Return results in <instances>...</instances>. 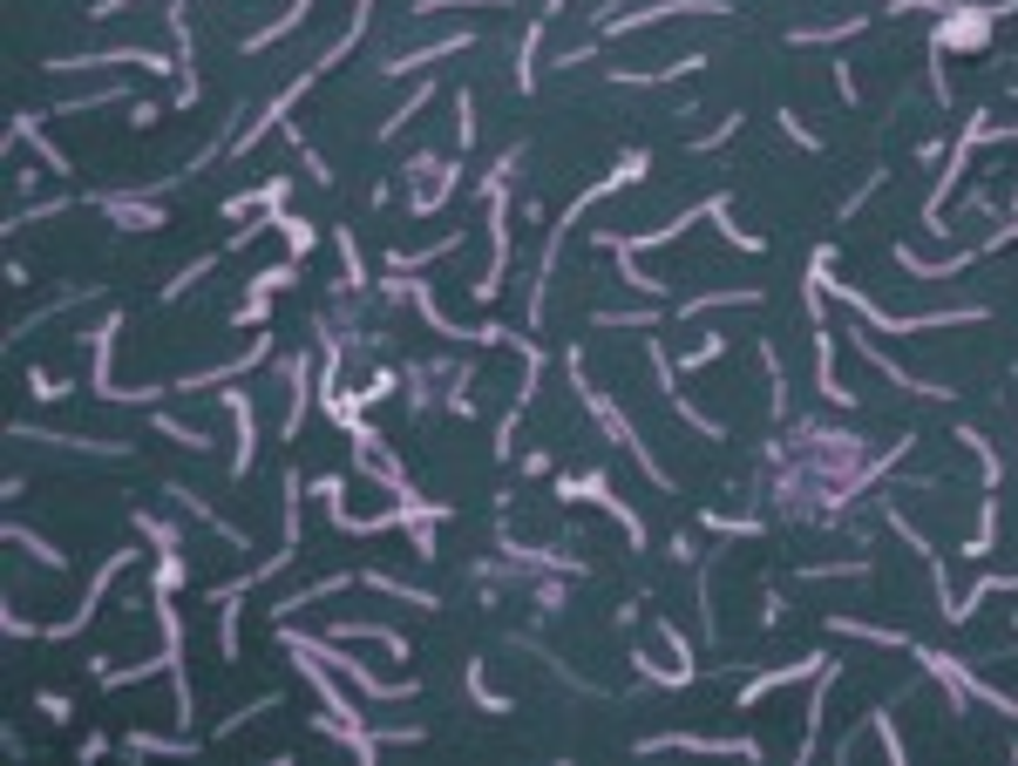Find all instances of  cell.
<instances>
[{"label":"cell","instance_id":"obj_18","mask_svg":"<svg viewBox=\"0 0 1018 766\" xmlns=\"http://www.w3.org/2000/svg\"><path fill=\"white\" fill-rule=\"evenodd\" d=\"M442 170H449V164H435V156H428V149H421V156H408V164H401V177H408L414 190H421V177H442Z\"/></svg>","mask_w":1018,"mask_h":766},{"label":"cell","instance_id":"obj_20","mask_svg":"<svg viewBox=\"0 0 1018 766\" xmlns=\"http://www.w3.org/2000/svg\"><path fill=\"white\" fill-rule=\"evenodd\" d=\"M130 8V0H96V8H89V21H109V14H123Z\"/></svg>","mask_w":1018,"mask_h":766},{"label":"cell","instance_id":"obj_13","mask_svg":"<svg viewBox=\"0 0 1018 766\" xmlns=\"http://www.w3.org/2000/svg\"><path fill=\"white\" fill-rule=\"evenodd\" d=\"M156 434H170L177 448H190V455H211V434H204V428H184V421H170V414H156Z\"/></svg>","mask_w":1018,"mask_h":766},{"label":"cell","instance_id":"obj_19","mask_svg":"<svg viewBox=\"0 0 1018 766\" xmlns=\"http://www.w3.org/2000/svg\"><path fill=\"white\" fill-rule=\"evenodd\" d=\"M42 719H48V725H68V719H75V706H68L62 692H42Z\"/></svg>","mask_w":1018,"mask_h":766},{"label":"cell","instance_id":"obj_7","mask_svg":"<svg viewBox=\"0 0 1018 766\" xmlns=\"http://www.w3.org/2000/svg\"><path fill=\"white\" fill-rule=\"evenodd\" d=\"M231 421H239V455H231V475H252V441H258V414L245 393H231Z\"/></svg>","mask_w":1018,"mask_h":766},{"label":"cell","instance_id":"obj_3","mask_svg":"<svg viewBox=\"0 0 1018 766\" xmlns=\"http://www.w3.org/2000/svg\"><path fill=\"white\" fill-rule=\"evenodd\" d=\"M164 496H170V502H177L184 515H198L204 530H218V536H224L231 549H252V543H245V530H231V522H224V515H218V509H211V502H204L198 489H184V481H164Z\"/></svg>","mask_w":1018,"mask_h":766},{"label":"cell","instance_id":"obj_16","mask_svg":"<svg viewBox=\"0 0 1018 766\" xmlns=\"http://www.w3.org/2000/svg\"><path fill=\"white\" fill-rule=\"evenodd\" d=\"M428 96H435V89H428V82H421V89H414V96H408V102H401V109H395V115H387V123H380V136H395V130H408V123H414V115L428 109Z\"/></svg>","mask_w":1018,"mask_h":766},{"label":"cell","instance_id":"obj_17","mask_svg":"<svg viewBox=\"0 0 1018 766\" xmlns=\"http://www.w3.org/2000/svg\"><path fill=\"white\" fill-rule=\"evenodd\" d=\"M96 102H123V89H115V82H109V89H96V96H75V102H62L55 115H89Z\"/></svg>","mask_w":1018,"mask_h":766},{"label":"cell","instance_id":"obj_8","mask_svg":"<svg viewBox=\"0 0 1018 766\" xmlns=\"http://www.w3.org/2000/svg\"><path fill=\"white\" fill-rule=\"evenodd\" d=\"M455 48H468V34H449V42H435V48H414V55L380 62V75H421L428 62H442V55H455Z\"/></svg>","mask_w":1018,"mask_h":766},{"label":"cell","instance_id":"obj_2","mask_svg":"<svg viewBox=\"0 0 1018 766\" xmlns=\"http://www.w3.org/2000/svg\"><path fill=\"white\" fill-rule=\"evenodd\" d=\"M299 637H306V631H299ZM306 644H312V652H320V658H327V665H333L340 678H354V685H361V692H367L374 706H395V699H414V685H408V678H380V671H367V658H346L340 644H327V637H306Z\"/></svg>","mask_w":1018,"mask_h":766},{"label":"cell","instance_id":"obj_9","mask_svg":"<svg viewBox=\"0 0 1018 766\" xmlns=\"http://www.w3.org/2000/svg\"><path fill=\"white\" fill-rule=\"evenodd\" d=\"M333 637H367V644H380L387 658H408V637H401V631H387V624H361V618H346V624H333Z\"/></svg>","mask_w":1018,"mask_h":766},{"label":"cell","instance_id":"obj_11","mask_svg":"<svg viewBox=\"0 0 1018 766\" xmlns=\"http://www.w3.org/2000/svg\"><path fill=\"white\" fill-rule=\"evenodd\" d=\"M265 224H272V231H279V237H286V252H292V258H306L312 245H320V231H312L306 218H292V211H272Z\"/></svg>","mask_w":1018,"mask_h":766},{"label":"cell","instance_id":"obj_4","mask_svg":"<svg viewBox=\"0 0 1018 766\" xmlns=\"http://www.w3.org/2000/svg\"><path fill=\"white\" fill-rule=\"evenodd\" d=\"M265 359V333H258V346L252 353H239V359H224V367H204V374H184V380H170L177 393H204V387H224V380H239V374H252Z\"/></svg>","mask_w":1018,"mask_h":766},{"label":"cell","instance_id":"obj_10","mask_svg":"<svg viewBox=\"0 0 1018 766\" xmlns=\"http://www.w3.org/2000/svg\"><path fill=\"white\" fill-rule=\"evenodd\" d=\"M361 584L367 590H387V597H401V603H414V611H442V597L435 590H414V584H395L387 570H361Z\"/></svg>","mask_w":1018,"mask_h":766},{"label":"cell","instance_id":"obj_12","mask_svg":"<svg viewBox=\"0 0 1018 766\" xmlns=\"http://www.w3.org/2000/svg\"><path fill=\"white\" fill-rule=\"evenodd\" d=\"M8 543H21L27 556H42V570H68V549H55L48 536H34V530H21V522H8Z\"/></svg>","mask_w":1018,"mask_h":766},{"label":"cell","instance_id":"obj_1","mask_svg":"<svg viewBox=\"0 0 1018 766\" xmlns=\"http://www.w3.org/2000/svg\"><path fill=\"white\" fill-rule=\"evenodd\" d=\"M48 75H75V68H150V75H184V62L177 55H164V48H102V55H55V62H42Z\"/></svg>","mask_w":1018,"mask_h":766},{"label":"cell","instance_id":"obj_5","mask_svg":"<svg viewBox=\"0 0 1018 766\" xmlns=\"http://www.w3.org/2000/svg\"><path fill=\"white\" fill-rule=\"evenodd\" d=\"M14 136H21V143H34V156H42V170H48V177H75V164H68V156L42 136V123H34V115H14Z\"/></svg>","mask_w":1018,"mask_h":766},{"label":"cell","instance_id":"obj_14","mask_svg":"<svg viewBox=\"0 0 1018 766\" xmlns=\"http://www.w3.org/2000/svg\"><path fill=\"white\" fill-rule=\"evenodd\" d=\"M123 753H198V740H156V733H123Z\"/></svg>","mask_w":1018,"mask_h":766},{"label":"cell","instance_id":"obj_15","mask_svg":"<svg viewBox=\"0 0 1018 766\" xmlns=\"http://www.w3.org/2000/svg\"><path fill=\"white\" fill-rule=\"evenodd\" d=\"M211 265H218V252H204V258H190L177 278H170V286H164V299H184L190 286H204V278H211Z\"/></svg>","mask_w":1018,"mask_h":766},{"label":"cell","instance_id":"obj_6","mask_svg":"<svg viewBox=\"0 0 1018 766\" xmlns=\"http://www.w3.org/2000/svg\"><path fill=\"white\" fill-rule=\"evenodd\" d=\"M985 34H992L985 14H964V8H958V14L944 21V34H937V48H985Z\"/></svg>","mask_w":1018,"mask_h":766}]
</instances>
